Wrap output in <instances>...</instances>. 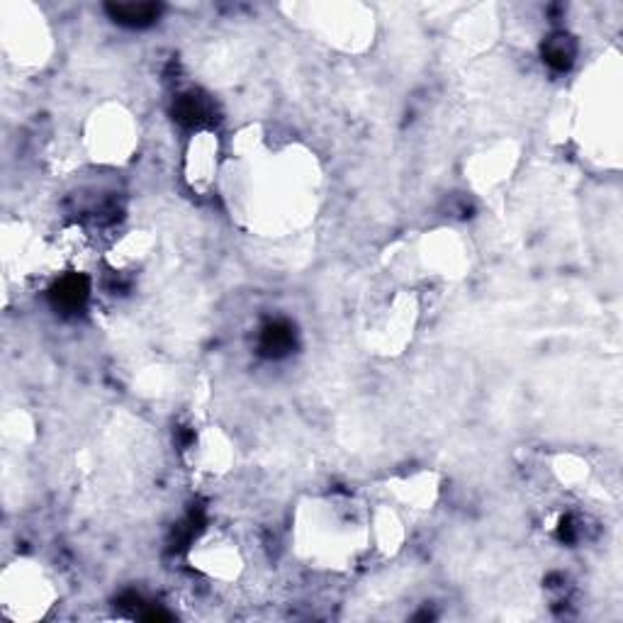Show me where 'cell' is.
Returning a JSON list of instances; mask_svg holds the SVG:
<instances>
[{"label":"cell","instance_id":"obj_1","mask_svg":"<svg viewBox=\"0 0 623 623\" xmlns=\"http://www.w3.org/2000/svg\"><path fill=\"white\" fill-rule=\"evenodd\" d=\"M110 10L120 23H127V25H147L152 23V20H156V15H159L156 5H115V8Z\"/></svg>","mask_w":623,"mask_h":623},{"label":"cell","instance_id":"obj_2","mask_svg":"<svg viewBox=\"0 0 623 623\" xmlns=\"http://www.w3.org/2000/svg\"><path fill=\"white\" fill-rule=\"evenodd\" d=\"M545 58L553 63V66L565 68L567 63H570V58H572V51L565 47V42H555V44H550V49H548Z\"/></svg>","mask_w":623,"mask_h":623}]
</instances>
